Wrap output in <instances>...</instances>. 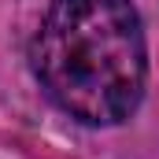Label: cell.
Wrapping results in <instances>:
<instances>
[{
    "label": "cell",
    "mask_w": 159,
    "mask_h": 159,
    "mask_svg": "<svg viewBox=\"0 0 159 159\" xmlns=\"http://www.w3.org/2000/svg\"><path fill=\"white\" fill-rule=\"evenodd\" d=\"M44 96L85 126H115L141 104L148 52L129 0H52L30 44Z\"/></svg>",
    "instance_id": "cell-1"
}]
</instances>
